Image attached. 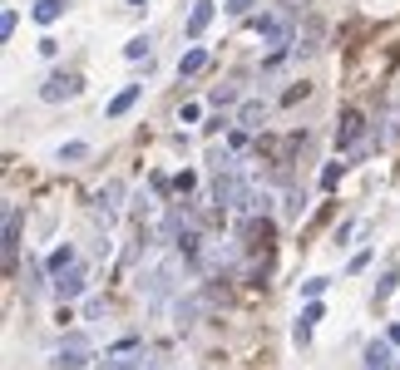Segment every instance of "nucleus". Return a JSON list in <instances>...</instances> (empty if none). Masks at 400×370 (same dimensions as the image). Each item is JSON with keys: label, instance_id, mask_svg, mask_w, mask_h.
I'll return each mask as SVG.
<instances>
[{"label": "nucleus", "instance_id": "obj_27", "mask_svg": "<svg viewBox=\"0 0 400 370\" xmlns=\"http://www.w3.org/2000/svg\"><path fill=\"white\" fill-rule=\"evenodd\" d=\"M301 202H306L301 192H287V217H301Z\"/></svg>", "mask_w": 400, "mask_h": 370}, {"label": "nucleus", "instance_id": "obj_12", "mask_svg": "<svg viewBox=\"0 0 400 370\" xmlns=\"http://www.w3.org/2000/svg\"><path fill=\"white\" fill-rule=\"evenodd\" d=\"M70 5H75V0H35V10H30V15H35V25H55Z\"/></svg>", "mask_w": 400, "mask_h": 370}, {"label": "nucleus", "instance_id": "obj_16", "mask_svg": "<svg viewBox=\"0 0 400 370\" xmlns=\"http://www.w3.org/2000/svg\"><path fill=\"white\" fill-rule=\"evenodd\" d=\"M321 50V20H306V30L297 35V55H311Z\"/></svg>", "mask_w": 400, "mask_h": 370}, {"label": "nucleus", "instance_id": "obj_19", "mask_svg": "<svg viewBox=\"0 0 400 370\" xmlns=\"http://www.w3.org/2000/svg\"><path fill=\"white\" fill-rule=\"evenodd\" d=\"M396 281H400V272H396V267H386L381 281H376V301H381V296H391V291H396Z\"/></svg>", "mask_w": 400, "mask_h": 370}, {"label": "nucleus", "instance_id": "obj_24", "mask_svg": "<svg viewBox=\"0 0 400 370\" xmlns=\"http://www.w3.org/2000/svg\"><path fill=\"white\" fill-rule=\"evenodd\" d=\"M341 168H346V163H326V168H321V187H336V178H341Z\"/></svg>", "mask_w": 400, "mask_h": 370}, {"label": "nucleus", "instance_id": "obj_8", "mask_svg": "<svg viewBox=\"0 0 400 370\" xmlns=\"http://www.w3.org/2000/svg\"><path fill=\"white\" fill-rule=\"evenodd\" d=\"M212 15H217V0H193V10H188V40H198L202 30L212 25Z\"/></svg>", "mask_w": 400, "mask_h": 370}, {"label": "nucleus", "instance_id": "obj_25", "mask_svg": "<svg viewBox=\"0 0 400 370\" xmlns=\"http://www.w3.org/2000/svg\"><path fill=\"white\" fill-rule=\"evenodd\" d=\"M232 99H237V89H232V85H222V89H212V104H217V109H222V104H232Z\"/></svg>", "mask_w": 400, "mask_h": 370}, {"label": "nucleus", "instance_id": "obj_4", "mask_svg": "<svg viewBox=\"0 0 400 370\" xmlns=\"http://www.w3.org/2000/svg\"><path fill=\"white\" fill-rule=\"evenodd\" d=\"M361 134H366V114L361 109H341V119H336V148H356Z\"/></svg>", "mask_w": 400, "mask_h": 370}, {"label": "nucleus", "instance_id": "obj_1", "mask_svg": "<svg viewBox=\"0 0 400 370\" xmlns=\"http://www.w3.org/2000/svg\"><path fill=\"white\" fill-rule=\"evenodd\" d=\"M90 361H94V341H90V336H80V331H75V336H65V341L55 346V356H50V366H55V370H85Z\"/></svg>", "mask_w": 400, "mask_h": 370}, {"label": "nucleus", "instance_id": "obj_6", "mask_svg": "<svg viewBox=\"0 0 400 370\" xmlns=\"http://www.w3.org/2000/svg\"><path fill=\"white\" fill-rule=\"evenodd\" d=\"M5 277L15 272V262H20V212L15 207H5Z\"/></svg>", "mask_w": 400, "mask_h": 370}, {"label": "nucleus", "instance_id": "obj_26", "mask_svg": "<svg viewBox=\"0 0 400 370\" xmlns=\"http://www.w3.org/2000/svg\"><path fill=\"white\" fill-rule=\"evenodd\" d=\"M10 35H15V10L0 15V40H10Z\"/></svg>", "mask_w": 400, "mask_h": 370}, {"label": "nucleus", "instance_id": "obj_22", "mask_svg": "<svg viewBox=\"0 0 400 370\" xmlns=\"http://www.w3.org/2000/svg\"><path fill=\"white\" fill-rule=\"evenodd\" d=\"M252 5H257V0H222V10H227V15H237V20H242V15H252Z\"/></svg>", "mask_w": 400, "mask_h": 370}, {"label": "nucleus", "instance_id": "obj_13", "mask_svg": "<svg viewBox=\"0 0 400 370\" xmlns=\"http://www.w3.org/2000/svg\"><path fill=\"white\" fill-rule=\"evenodd\" d=\"M202 306H207L202 296H188V301H178V306H173V316H178V331H188V326H198Z\"/></svg>", "mask_w": 400, "mask_h": 370}, {"label": "nucleus", "instance_id": "obj_18", "mask_svg": "<svg viewBox=\"0 0 400 370\" xmlns=\"http://www.w3.org/2000/svg\"><path fill=\"white\" fill-rule=\"evenodd\" d=\"M148 55H153V40H148V35H134V40L124 45V60H148Z\"/></svg>", "mask_w": 400, "mask_h": 370}, {"label": "nucleus", "instance_id": "obj_17", "mask_svg": "<svg viewBox=\"0 0 400 370\" xmlns=\"http://www.w3.org/2000/svg\"><path fill=\"white\" fill-rule=\"evenodd\" d=\"M202 70H207V50H188V55L178 60V75H183V80H193Z\"/></svg>", "mask_w": 400, "mask_h": 370}, {"label": "nucleus", "instance_id": "obj_20", "mask_svg": "<svg viewBox=\"0 0 400 370\" xmlns=\"http://www.w3.org/2000/svg\"><path fill=\"white\" fill-rule=\"evenodd\" d=\"M80 158H90V143H65L60 148V163H80Z\"/></svg>", "mask_w": 400, "mask_h": 370}, {"label": "nucleus", "instance_id": "obj_23", "mask_svg": "<svg viewBox=\"0 0 400 370\" xmlns=\"http://www.w3.org/2000/svg\"><path fill=\"white\" fill-rule=\"evenodd\" d=\"M301 326H316V321H321V306H316V301H306V306H301V316H297Z\"/></svg>", "mask_w": 400, "mask_h": 370}, {"label": "nucleus", "instance_id": "obj_3", "mask_svg": "<svg viewBox=\"0 0 400 370\" xmlns=\"http://www.w3.org/2000/svg\"><path fill=\"white\" fill-rule=\"evenodd\" d=\"M85 277H90V267H85V262H75V267H65L60 277H50V291H55L60 301H75V296H80V291L90 286Z\"/></svg>", "mask_w": 400, "mask_h": 370}, {"label": "nucleus", "instance_id": "obj_21", "mask_svg": "<svg viewBox=\"0 0 400 370\" xmlns=\"http://www.w3.org/2000/svg\"><path fill=\"white\" fill-rule=\"evenodd\" d=\"M326 286H331L326 277H311V281H301V296H306V301H316V296H321Z\"/></svg>", "mask_w": 400, "mask_h": 370}, {"label": "nucleus", "instance_id": "obj_10", "mask_svg": "<svg viewBox=\"0 0 400 370\" xmlns=\"http://www.w3.org/2000/svg\"><path fill=\"white\" fill-rule=\"evenodd\" d=\"M262 40H267V65H277V60L287 55V45H292V30H287V25H277V30H267Z\"/></svg>", "mask_w": 400, "mask_h": 370}, {"label": "nucleus", "instance_id": "obj_15", "mask_svg": "<svg viewBox=\"0 0 400 370\" xmlns=\"http://www.w3.org/2000/svg\"><path fill=\"white\" fill-rule=\"evenodd\" d=\"M75 262H80V252H75V247L65 242V247H55V252H50L45 272H50V277H60V272H65V267H75Z\"/></svg>", "mask_w": 400, "mask_h": 370}, {"label": "nucleus", "instance_id": "obj_9", "mask_svg": "<svg viewBox=\"0 0 400 370\" xmlns=\"http://www.w3.org/2000/svg\"><path fill=\"white\" fill-rule=\"evenodd\" d=\"M139 94H144V85H129V89H119L114 99H109V109H104V114H109V119H124V114L139 104Z\"/></svg>", "mask_w": 400, "mask_h": 370}, {"label": "nucleus", "instance_id": "obj_5", "mask_svg": "<svg viewBox=\"0 0 400 370\" xmlns=\"http://www.w3.org/2000/svg\"><path fill=\"white\" fill-rule=\"evenodd\" d=\"M119 207H124V183H119V178H109V183L99 187V197H94V212L104 217V227L119 217Z\"/></svg>", "mask_w": 400, "mask_h": 370}, {"label": "nucleus", "instance_id": "obj_11", "mask_svg": "<svg viewBox=\"0 0 400 370\" xmlns=\"http://www.w3.org/2000/svg\"><path fill=\"white\" fill-rule=\"evenodd\" d=\"M237 124H242V129H262V124H267V99H247V104L237 109Z\"/></svg>", "mask_w": 400, "mask_h": 370}, {"label": "nucleus", "instance_id": "obj_7", "mask_svg": "<svg viewBox=\"0 0 400 370\" xmlns=\"http://www.w3.org/2000/svg\"><path fill=\"white\" fill-rule=\"evenodd\" d=\"M85 89L75 75H55V80H45V89H40V99L45 104H60V99H75V94Z\"/></svg>", "mask_w": 400, "mask_h": 370}, {"label": "nucleus", "instance_id": "obj_2", "mask_svg": "<svg viewBox=\"0 0 400 370\" xmlns=\"http://www.w3.org/2000/svg\"><path fill=\"white\" fill-rule=\"evenodd\" d=\"M144 296L153 301V306H163L173 291H178V262H163V267H153V272H144Z\"/></svg>", "mask_w": 400, "mask_h": 370}, {"label": "nucleus", "instance_id": "obj_28", "mask_svg": "<svg viewBox=\"0 0 400 370\" xmlns=\"http://www.w3.org/2000/svg\"><path fill=\"white\" fill-rule=\"evenodd\" d=\"M129 5H148V0H129Z\"/></svg>", "mask_w": 400, "mask_h": 370}, {"label": "nucleus", "instance_id": "obj_14", "mask_svg": "<svg viewBox=\"0 0 400 370\" xmlns=\"http://www.w3.org/2000/svg\"><path fill=\"white\" fill-rule=\"evenodd\" d=\"M391 366H400L396 356H391V346L386 341H371L366 346V370H391Z\"/></svg>", "mask_w": 400, "mask_h": 370}]
</instances>
